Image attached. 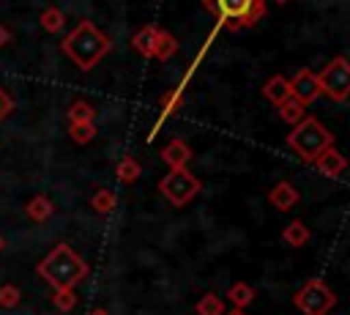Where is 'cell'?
<instances>
[{
    "label": "cell",
    "instance_id": "cell-23",
    "mask_svg": "<svg viewBox=\"0 0 350 315\" xmlns=\"http://www.w3.org/2000/svg\"><path fill=\"white\" fill-rule=\"evenodd\" d=\"M115 203H118V197L112 189H96V194L90 197V208L98 214H109L115 208Z\"/></svg>",
    "mask_w": 350,
    "mask_h": 315
},
{
    "label": "cell",
    "instance_id": "cell-24",
    "mask_svg": "<svg viewBox=\"0 0 350 315\" xmlns=\"http://www.w3.org/2000/svg\"><path fill=\"white\" fill-rule=\"evenodd\" d=\"M68 137L77 145H88L96 137V123H68Z\"/></svg>",
    "mask_w": 350,
    "mask_h": 315
},
{
    "label": "cell",
    "instance_id": "cell-28",
    "mask_svg": "<svg viewBox=\"0 0 350 315\" xmlns=\"http://www.w3.org/2000/svg\"><path fill=\"white\" fill-rule=\"evenodd\" d=\"M11 112H14V99L8 96V90H3V88H0V121H3V118H8Z\"/></svg>",
    "mask_w": 350,
    "mask_h": 315
},
{
    "label": "cell",
    "instance_id": "cell-9",
    "mask_svg": "<svg viewBox=\"0 0 350 315\" xmlns=\"http://www.w3.org/2000/svg\"><path fill=\"white\" fill-rule=\"evenodd\" d=\"M161 159H164V164H167V167H172V170L186 167V162L191 159V148H189V142H186V140L175 137V140H170V142L161 148Z\"/></svg>",
    "mask_w": 350,
    "mask_h": 315
},
{
    "label": "cell",
    "instance_id": "cell-5",
    "mask_svg": "<svg viewBox=\"0 0 350 315\" xmlns=\"http://www.w3.org/2000/svg\"><path fill=\"white\" fill-rule=\"evenodd\" d=\"M202 189L200 178H194L186 167H178V170H170L161 181H159V192L175 205V208H183L197 192Z\"/></svg>",
    "mask_w": 350,
    "mask_h": 315
},
{
    "label": "cell",
    "instance_id": "cell-16",
    "mask_svg": "<svg viewBox=\"0 0 350 315\" xmlns=\"http://www.w3.org/2000/svg\"><path fill=\"white\" fill-rule=\"evenodd\" d=\"M282 241L287 247H304L309 241V227L301 222V219H293L284 230H282Z\"/></svg>",
    "mask_w": 350,
    "mask_h": 315
},
{
    "label": "cell",
    "instance_id": "cell-7",
    "mask_svg": "<svg viewBox=\"0 0 350 315\" xmlns=\"http://www.w3.org/2000/svg\"><path fill=\"white\" fill-rule=\"evenodd\" d=\"M320 93H323V90H320V79H317V74L309 71V68H298L295 77L290 79V96L298 99L304 107L312 104Z\"/></svg>",
    "mask_w": 350,
    "mask_h": 315
},
{
    "label": "cell",
    "instance_id": "cell-12",
    "mask_svg": "<svg viewBox=\"0 0 350 315\" xmlns=\"http://www.w3.org/2000/svg\"><path fill=\"white\" fill-rule=\"evenodd\" d=\"M213 3H216L219 22H238L241 25V19L246 16L252 0H213Z\"/></svg>",
    "mask_w": 350,
    "mask_h": 315
},
{
    "label": "cell",
    "instance_id": "cell-26",
    "mask_svg": "<svg viewBox=\"0 0 350 315\" xmlns=\"http://www.w3.org/2000/svg\"><path fill=\"white\" fill-rule=\"evenodd\" d=\"M262 16H265V0H252L246 16L241 19V27H252V25H254L257 19H262Z\"/></svg>",
    "mask_w": 350,
    "mask_h": 315
},
{
    "label": "cell",
    "instance_id": "cell-27",
    "mask_svg": "<svg viewBox=\"0 0 350 315\" xmlns=\"http://www.w3.org/2000/svg\"><path fill=\"white\" fill-rule=\"evenodd\" d=\"M19 299H22V293H19V288L16 285H0V307H16L19 304Z\"/></svg>",
    "mask_w": 350,
    "mask_h": 315
},
{
    "label": "cell",
    "instance_id": "cell-17",
    "mask_svg": "<svg viewBox=\"0 0 350 315\" xmlns=\"http://www.w3.org/2000/svg\"><path fill=\"white\" fill-rule=\"evenodd\" d=\"M227 299L232 301V307L246 310V307L254 301V288H252L249 282H232L230 290H227Z\"/></svg>",
    "mask_w": 350,
    "mask_h": 315
},
{
    "label": "cell",
    "instance_id": "cell-20",
    "mask_svg": "<svg viewBox=\"0 0 350 315\" xmlns=\"http://www.w3.org/2000/svg\"><path fill=\"white\" fill-rule=\"evenodd\" d=\"M276 110H279V118H282L284 123H298V121H304V115H306V107H304L298 99H293V96H290L284 104H279Z\"/></svg>",
    "mask_w": 350,
    "mask_h": 315
},
{
    "label": "cell",
    "instance_id": "cell-25",
    "mask_svg": "<svg viewBox=\"0 0 350 315\" xmlns=\"http://www.w3.org/2000/svg\"><path fill=\"white\" fill-rule=\"evenodd\" d=\"M52 304H55V310H60V312H71V310L77 307V293H74V288H60V290H55V293H52Z\"/></svg>",
    "mask_w": 350,
    "mask_h": 315
},
{
    "label": "cell",
    "instance_id": "cell-31",
    "mask_svg": "<svg viewBox=\"0 0 350 315\" xmlns=\"http://www.w3.org/2000/svg\"><path fill=\"white\" fill-rule=\"evenodd\" d=\"M224 315H246V310H238V307H232V310H227Z\"/></svg>",
    "mask_w": 350,
    "mask_h": 315
},
{
    "label": "cell",
    "instance_id": "cell-21",
    "mask_svg": "<svg viewBox=\"0 0 350 315\" xmlns=\"http://www.w3.org/2000/svg\"><path fill=\"white\" fill-rule=\"evenodd\" d=\"M224 312H227V307L219 293H205L197 301V315H224Z\"/></svg>",
    "mask_w": 350,
    "mask_h": 315
},
{
    "label": "cell",
    "instance_id": "cell-4",
    "mask_svg": "<svg viewBox=\"0 0 350 315\" xmlns=\"http://www.w3.org/2000/svg\"><path fill=\"white\" fill-rule=\"evenodd\" d=\"M293 304L301 310V315H328L336 307V293L323 282V279H306L295 296Z\"/></svg>",
    "mask_w": 350,
    "mask_h": 315
},
{
    "label": "cell",
    "instance_id": "cell-3",
    "mask_svg": "<svg viewBox=\"0 0 350 315\" xmlns=\"http://www.w3.org/2000/svg\"><path fill=\"white\" fill-rule=\"evenodd\" d=\"M287 145L293 148V153H298L304 162H314L325 148L334 145V134L312 115H304V121L295 123V129L287 137Z\"/></svg>",
    "mask_w": 350,
    "mask_h": 315
},
{
    "label": "cell",
    "instance_id": "cell-19",
    "mask_svg": "<svg viewBox=\"0 0 350 315\" xmlns=\"http://www.w3.org/2000/svg\"><path fill=\"white\" fill-rule=\"evenodd\" d=\"M63 25H66V14H63L57 5H49V8L41 11V27H44L46 33H60Z\"/></svg>",
    "mask_w": 350,
    "mask_h": 315
},
{
    "label": "cell",
    "instance_id": "cell-14",
    "mask_svg": "<svg viewBox=\"0 0 350 315\" xmlns=\"http://www.w3.org/2000/svg\"><path fill=\"white\" fill-rule=\"evenodd\" d=\"M175 52H178V41H175V36H172L170 30L159 27V33H156V44H153V58L164 63V60L175 58Z\"/></svg>",
    "mask_w": 350,
    "mask_h": 315
},
{
    "label": "cell",
    "instance_id": "cell-15",
    "mask_svg": "<svg viewBox=\"0 0 350 315\" xmlns=\"http://www.w3.org/2000/svg\"><path fill=\"white\" fill-rule=\"evenodd\" d=\"M25 211H27V216H30L33 222H46V219L52 216L55 205H52V200H49L46 194H36V197L25 205Z\"/></svg>",
    "mask_w": 350,
    "mask_h": 315
},
{
    "label": "cell",
    "instance_id": "cell-1",
    "mask_svg": "<svg viewBox=\"0 0 350 315\" xmlns=\"http://www.w3.org/2000/svg\"><path fill=\"white\" fill-rule=\"evenodd\" d=\"M112 41L104 30H98L90 19H82L63 41H60V49L63 55L79 68V71H90L98 66V60L109 52Z\"/></svg>",
    "mask_w": 350,
    "mask_h": 315
},
{
    "label": "cell",
    "instance_id": "cell-18",
    "mask_svg": "<svg viewBox=\"0 0 350 315\" xmlns=\"http://www.w3.org/2000/svg\"><path fill=\"white\" fill-rule=\"evenodd\" d=\"M66 118H68V123H93L96 121V110H93V104L79 99L66 110Z\"/></svg>",
    "mask_w": 350,
    "mask_h": 315
},
{
    "label": "cell",
    "instance_id": "cell-22",
    "mask_svg": "<svg viewBox=\"0 0 350 315\" xmlns=\"http://www.w3.org/2000/svg\"><path fill=\"white\" fill-rule=\"evenodd\" d=\"M139 173H142V167H139V162L134 156H123L118 162V181L120 184H134L139 178Z\"/></svg>",
    "mask_w": 350,
    "mask_h": 315
},
{
    "label": "cell",
    "instance_id": "cell-30",
    "mask_svg": "<svg viewBox=\"0 0 350 315\" xmlns=\"http://www.w3.org/2000/svg\"><path fill=\"white\" fill-rule=\"evenodd\" d=\"M88 315H109V312H107V310H104V307H93V310H90V312H88Z\"/></svg>",
    "mask_w": 350,
    "mask_h": 315
},
{
    "label": "cell",
    "instance_id": "cell-13",
    "mask_svg": "<svg viewBox=\"0 0 350 315\" xmlns=\"http://www.w3.org/2000/svg\"><path fill=\"white\" fill-rule=\"evenodd\" d=\"M156 33H159V27H156V25H145V27H139V30L131 36V47H134L139 55H145V58H153Z\"/></svg>",
    "mask_w": 350,
    "mask_h": 315
},
{
    "label": "cell",
    "instance_id": "cell-2",
    "mask_svg": "<svg viewBox=\"0 0 350 315\" xmlns=\"http://www.w3.org/2000/svg\"><path fill=\"white\" fill-rule=\"evenodd\" d=\"M36 271L44 282H49L55 290H60V288H77L88 277L90 268L68 244H57L38 260Z\"/></svg>",
    "mask_w": 350,
    "mask_h": 315
},
{
    "label": "cell",
    "instance_id": "cell-29",
    "mask_svg": "<svg viewBox=\"0 0 350 315\" xmlns=\"http://www.w3.org/2000/svg\"><path fill=\"white\" fill-rule=\"evenodd\" d=\"M8 38H11V33H8V30L0 25V47H5V44H8Z\"/></svg>",
    "mask_w": 350,
    "mask_h": 315
},
{
    "label": "cell",
    "instance_id": "cell-10",
    "mask_svg": "<svg viewBox=\"0 0 350 315\" xmlns=\"http://www.w3.org/2000/svg\"><path fill=\"white\" fill-rule=\"evenodd\" d=\"M268 203L279 211H290L295 203H298V189L290 184V181H279L271 192H268Z\"/></svg>",
    "mask_w": 350,
    "mask_h": 315
},
{
    "label": "cell",
    "instance_id": "cell-32",
    "mask_svg": "<svg viewBox=\"0 0 350 315\" xmlns=\"http://www.w3.org/2000/svg\"><path fill=\"white\" fill-rule=\"evenodd\" d=\"M3 247H5V241H3V236H0V249H3Z\"/></svg>",
    "mask_w": 350,
    "mask_h": 315
},
{
    "label": "cell",
    "instance_id": "cell-11",
    "mask_svg": "<svg viewBox=\"0 0 350 315\" xmlns=\"http://www.w3.org/2000/svg\"><path fill=\"white\" fill-rule=\"evenodd\" d=\"M262 96H265L273 107L284 104V101L290 99V79H287L284 74H273V77H268V82L262 85Z\"/></svg>",
    "mask_w": 350,
    "mask_h": 315
},
{
    "label": "cell",
    "instance_id": "cell-6",
    "mask_svg": "<svg viewBox=\"0 0 350 315\" xmlns=\"http://www.w3.org/2000/svg\"><path fill=\"white\" fill-rule=\"evenodd\" d=\"M320 79V90L334 99V101H347L350 99V63L345 58H334L331 63L323 66V71L317 74Z\"/></svg>",
    "mask_w": 350,
    "mask_h": 315
},
{
    "label": "cell",
    "instance_id": "cell-8",
    "mask_svg": "<svg viewBox=\"0 0 350 315\" xmlns=\"http://www.w3.org/2000/svg\"><path fill=\"white\" fill-rule=\"evenodd\" d=\"M314 167H317L320 175H325V178H339V175L347 170V159L331 145V148H325V151L314 159Z\"/></svg>",
    "mask_w": 350,
    "mask_h": 315
},
{
    "label": "cell",
    "instance_id": "cell-33",
    "mask_svg": "<svg viewBox=\"0 0 350 315\" xmlns=\"http://www.w3.org/2000/svg\"><path fill=\"white\" fill-rule=\"evenodd\" d=\"M276 3H287V0H276Z\"/></svg>",
    "mask_w": 350,
    "mask_h": 315
}]
</instances>
